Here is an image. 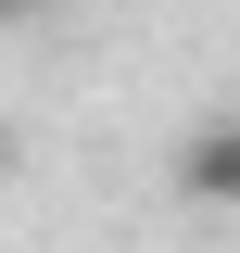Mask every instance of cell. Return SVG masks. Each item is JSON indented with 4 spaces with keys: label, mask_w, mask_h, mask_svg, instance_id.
<instances>
[{
    "label": "cell",
    "mask_w": 240,
    "mask_h": 253,
    "mask_svg": "<svg viewBox=\"0 0 240 253\" xmlns=\"http://www.w3.org/2000/svg\"><path fill=\"white\" fill-rule=\"evenodd\" d=\"M177 190L202 203V215H240V114H215V126L177 139Z\"/></svg>",
    "instance_id": "6da1fadb"
}]
</instances>
